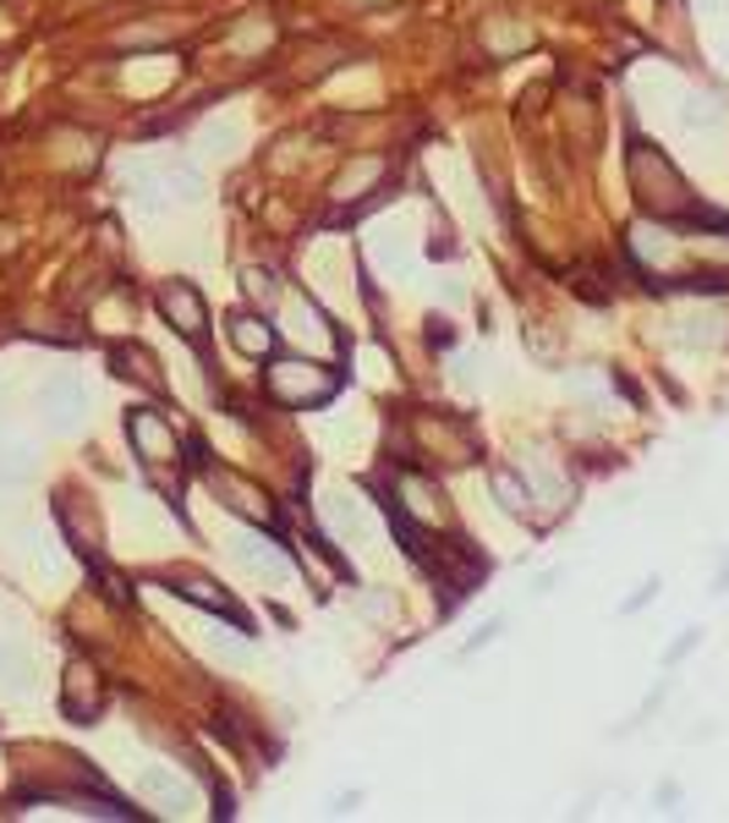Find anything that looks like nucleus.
<instances>
[{
    "mask_svg": "<svg viewBox=\"0 0 729 823\" xmlns=\"http://www.w3.org/2000/svg\"><path fill=\"white\" fill-rule=\"evenodd\" d=\"M384 176H390V165L384 160H351L340 176H335V203H346V209H357V203H368L373 198V187H384Z\"/></svg>",
    "mask_w": 729,
    "mask_h": 823,
    "instance_id": "4468645a",
    "label": "nucleus"
},
{
    "mask_svg": "<svg viewBox=\"0 0 729 823\" xmlns=\"http://www.w3.org/2000/svg\"><path fill=\"white\" fill-rule=\"evenodd\" d=\"M324 516H329L335 538H346V544H357V549H368V544H373V521H368L362 499H351L346 489L324 494Z\"/></svg>",
    "mask_w": 729,
    "mask_h": 823,
    "instance_id": "9d476101",
    "label": "nucleus"
},
{
    "mask_svg": "<svg viewBox=\"0 0 729 823\" xmlns=\"http://www.w3.org/2000/svg\"><path fill=\"white\" fill-rule=\"evenodd\" d=\"M488 489H494V499H499V510H510V516H527V510H532V484L516 478V473H494Z\"/></svg>",
    "mask_w": 729,
    "mask_h": 823,
    "instance_id": "aec40b11",
    "label": "nucleus"
},
{
    "mask_svg": "<svg viewBox=\"0 0 729 823\" xmlns=\"http://www.w3.org/2000/svg\"><path fill=\"white\" fill-rule=\"evenodd\" d=\"M702 6H729V0H702Z\"/></svg>",
    "mask_w": 729,
    "mask_h": 823,
    "instance_id": "2f4dec72",
    "label": "nucleus"
},
{
    "mask_svg": "<svg viewBox=\"0 0 729 823\" xmlns=\"http://www.w3.org/2000/svg\"><path fill=\"white\" fill-rule=\"evenodd\" d=\"M159 314L170 319V329L181 340H203V325H209V308H203V292L192 281H165L159 286Z\"/></svg>",
    "mask_w": 729,
    "mask_h": 823,
    "instance_id": "423d86ee",
    "label": "nucleus"
},
{
    "mask_svg": "<svg viewBox=\"0 0 729 823\" xmlns=\"http://www.w3.org/2000/svg\"><path fill=\"white\" fill-rule=\"evenodd\" d=\"M110 368L122 379L144 384V390H165V379H159V368H154V357H148L144 346H110Z\"/></svg>",
    "mask_w": 729,
    "mask_h": 823,
    "instance_id": "a211bd4d",
    "label": "nucleus"
},
{
    "mask_svg": "<svg viewBox=\"0 0 729 823\" xmlns=\"http://www.w3.org/2000/svg\"><path fill=\"white\" fill-rule=\"evenodd\" d=\"M0 686L6 692H28V654L17 643H0Z\"/></svg>",
    "mask_w": 729,
    "mask_h": 823,
    "instance_id": "a878e982",
    "label": "nucleus"
},
{
    "mask_svg": "<svg viewBox=\"0 0 729 823\" xmlns=\"http://www.w3.org/2000/svg\"><path fill=\"white\" fill-rule=\"evenodd\" d=\"M429 340H439V346H444V340H450V325H444V319H429Z\"/></svg>",
    "mask_w": 729,
    "mask_h": 823,
    "instance_id": "7c9ffc66",
    "label": "nucleus"
},
{
    "mask_svg": "<svg viewBox=\"0 0 729 823\" xmlns=\"http://www.w3.org/2000/svg\"><path fill=\"white\" fill-rule=\"evenodd\" d=\"M625 236H631V253H636V264H642V270H664V264L675 258V236H669L664 225H653V220L631 225Z\"/></svg>",
    "mask_w": 729,
    "mask_h": 823,
    "instance_id": "2eb2a0df",
    "label": "nucleus"
},
{
    "mask_svg": "<svg viewBox=\"0 0 729 823\" xmlns=\"http://www.w3.org/2000/svg\"><path fill=\"white\" fill-rule=\"evenodd\" d=\"M625 176H631V192H636V203L653 214V220H675V214H691L697 203H691V187H686V176L669 165L664 149H653V144H631V155H625Z\"/></svg>",
    "mask_w": 729,
    "mask_h": 823,
    "instance_id": "f257e3e1",
    "label": "nucleus"
},
{
    "mask_svg": "<svg viewBox=\"0 0 729 823\" xmlns=\"http://www.w3.org/2000/svg\"><path fill=\"white\" fill-rule=\"evenodd\" d=\"M418 440H423V451H434V462H444V467H466L477 456L466 423H455V418H423L418 423Z\"/></svg>",
    "mask_w": 729,
    "mask_h": 823,
    "instance_id": "0eeeda50",
    "label": "nucleus"
},
{
    "mask_svg": "<svg viewBox=\"0 0 729 823\" xmlns=\"http://www.w3.org/2000/svg\"><path fill=\"white\" fill-rule=\"evenodd\" d=\"M395 494H401V510H406L412 521H423V527H444V521H450L444 494H439L423 473H401V478H395Z\"/></svg>",
    "mask_w": 729,
    "mask_h": 823,
    "instance_id": "1a4fd4ad",
    "label": "nucleus"
},
{
    "mask_svg": "<svg viewBox=\"0 0 729 823\" xmlns=\"http://www.w3.org/2000/svg\"><path fill=\"white\" fill-rule=\"evenodd\" d=\"M236 560H242V571L247 577H258L264 588H281L286 577H292V566H286V555L270 544V538H258V532H236Z\"/></svg>",
    "mask_w": 729,
    "mask_h": 823,
    "instance_id": "6e6552de",
    "label": "nucleus"
},
{
    "mask_svg": "<svg viewBox=\"0 0 729 823\" xmlns=\"http://www.w3.org/2000/svg\"><path fill=\"white\" fill-rule=\"evenodd\" d=\"M39 407L50 412L55 429H72V423H83V412H88V390H83L72 373H55V379L39 390Z\"/></svg>",
    "mask_w": 729,
    "mask_h": 823,
    "instance_id": "9b49d317",
    "label": "nucleus"
},
{
    "mask_svg": "<svg viewBox=\"0 0 729 823\" xmlns=\"http://www.w3.org/2000/svg\"><path fill=\"white\" fill-rule=\"evenodd\" d=\"M225 329H231V346L247 351V357H270V351H275V325L258 319V314H231Z\"/></svg>",
    "mask_w": 729,
    "mask_h": 823,
    "instance_id": "dca6fc26",
    "label": "nucleus"
},
{
    "mask_svg": "<svg viewBox=\"0 0 729 823\" xmlns=\"http://www.w3.org/2000/svg\"><path fill=\"white\" fill-rule=\"evenodd\" d=\"M138 791H144L148 808H159V813H192V785L181 780V774H170V769H144L138 774Z\"/></svg>",
    "mask_w": 729,
    "mask_h": 823,
    "instance_id": "ddd939ff",
    "label": "nucleus"
},
{
    "mask_svg": "<svg viewBox=\"0 0 729 823\" xmlns=\"http://www.w3.org/2000/svg\"><path fill=\"white\" fill-rule=\"evenodd\" d=\"M61 708H66V719H72V725H99V714H105V680H99V669H94L88 658L66 664Z\"/></svg>",
    "mask_w": 729,
    "mask_h": 823,
    "instance_id": "20e7f679",
    "label": "nucleus"
},
{
    "mask_svg": "<svg viewBox=\"0 0 729 823\" xmlns=\"http://www.w3.org/2000/svg\"><path fill=\"white\" fill-rule=\"evenodd\" d=\"M675 340L680 346H697V351L729 346V314L725 308H691V314L675 319Z\"/></svg>",
    "mask_w": 729,
    "mask_h": 823,
    "instance_id": "f8f14e48",
    "label": "nucleus"
},
{
    "mask_svg": "<svg viewBox=\"0 0 729 823\" xmlns=\"http://www.w3.org/2000/svg\"><path fill=\"white\" fill-rule=\"evenodd\" d=\"M242 286H247V297H253L258 308H275V303H281V286H275V275H270V270H247V275H242Z\"/></svg>",
    "mask_w": 729,
    "mask_h": 823,
    "instance_id": "c85d7f7f",
    "label": "nucleus"
},
{
    "mask_svg": "<svg viewBox=\"0 0 729 823\" xmlns=\"http://www.w3.org/2000/svg\"><path fill=\"white\" fill-rule=\"evenodd\" d=\"M335 390H340V373L324 368V362H302V357L270 362V395L281 407H302L307 412V407H324Z\"/></svg>",
    "mask_w": 729,
    "mask_h": 823,
    "instance_id": "f03ea898",
    "label": "nucleus"
},
{
    "mask_svg": "<svg viewBox=\"0 0 729 823\" xmlns=\"http://www.w3.org/2000/svg\"><path fill=\"white\" fill-rule=\"evenodd\" d=\"M203 484H209V494L231 510V516H242V521H258V527H270L275 521V499L258 489V484H247L242 473H231V467H203Z\"/></svg>",
    "mask_w": 729,
    "mask_h": 823,
    "instance_id": "7ed1b4c3",
    "label": "nucleus"
},
{
    "mask_svg": "<svg viewBox=\"0 0 729 823\" xmlns=\"http://www.w3.org/2000/svg\"><path fill=\"white\" fill-rule=\"evenodd\" d=\"M203 643H209V654L220 658V664H247V643L231 637V632H209Z\"/></svg>",
    "mask_w": 729,
    "mask_h": 823,
    "instance_id": "c756f323",
    "label": "nucleus"
},
{
    "mask_svg": "<svg viewBox=\"0 0 729 823\" xmlns=\"http://www.w3.org/2000/svg\"><path fill=\"white\" fill-rule=\"evenodd\" d=\"M127 440H133V451L144 456L148 467H159V462H176V451H181V440H176V429L154 412V407H133L127 412Z\"/></svg>",
    "mask_w": 729,
    "mask_h": 823,
    "instance_id": "39448f33",
    "label": "nucleus"
},
{
    "mask_svg": "<svg viewBox=\"0 0 729 823\" xmlns=\"http://www.w3.org/2000/svg\"><path fill=\"white\" fill-rule=\"evenodd\" d=\"M198 149H203V160H214V165L236 160V149H242V122H231V116H220V122H203V133H198Z\"/></svg>",
    "mask_w": 729,
    "mask_h": 823,
    "instance_id": "f3484780",
    "label": "nucleus"
},
{
    "mask_svg": "<svg viewBox=\"0 0 729 823\" xmlns=\"http://www.w3.org/2000/svg\"><path fill=\"white\" fill-rule=\"evenodd\" d=\"M680 292H697V297H725L729 292V270H691L686 281H675Z\"/></svg>",
    "mask_w": 729,
    "mask_h": 823,
    "instance_id": "bb28decb",
    "label": "nucleus"
},
{
    "mask_svg": "<svg viewBox=\"0 0 729 823\" xmlns=\"http://www.w3.org/2000/svg\"><path fill=\"white\" fill-rule=\"evenodd\" d=\"M159 192H170L176 203H198L203 198V176L192 165H165L159 170Z\"/></svg>",
    "mask_w": 729,
    "mask_h": 823,
    "instance_id": "412c9836",
    "label": "nucleus"
},
{
    "mask_svg": "<svg viewBox=\"0 0 729 823\" xmlns=\"http://www.w3.org/2000/svg\"><path fill=\"white\" fill-rule=\"evenodd\" d=\"M719 122H725L719 99H708V94H680V127H686V133H714Z\"/></svg>",
    "mask_w": 729,
    "mask_h": 823,
    "instance_id": "6ab92c4d",
    "label": "nucleus"
},
{
    "mask_svg": "<svg viewBox=\"0 0 729 823\" xmlns=\"http://www.w3.org/2000/svg\"><path fill=\"white\" fill-rule=\"evenodd\" d=\"M483 44H488L494 55H516V50L532 44V28H527V22H488V28H483Z\"/></svg>",
    "mask_w": 729,
    "mask_h": 823,
    "instance_id": "4be33fe9",
    "label": "nucleus"
},
{
    "mask_svg": "<svg viewBox=\"0 0 729 823\" xmlns=\"http://www.w3.org/2000/svg\"><path fill=\"white\" fill-rule=\"evenodd\" d=\"M296 560H302V566L313 571V582H318V588H335V577H340V566H335L329 555H318V549H307V538L296 544Z\"/></svg>",
    "mask_w": 729,
    "mask_h": 823,
    "instance_id": "cd10ccee",
    "label": "nucleus"
},
{
    "mask_svg": "<svg viewBox=\"0 0 729 823\" xmlns=\"http://www.w3.org/2000/svg\"><path fill=\"white\" fill-rule=\"evenodd\" d=\"M176 599H187V604H198V610H220V615H236V604H231V593H220L214 582H198V577H187V582H176Z\"/></svg>",
    "mask_w": 729,
    "mask_h": 823,
    "instance_id": "5701e85b",
    "label": "nucleus"
},
{
    "mask_svg": "<svg viewBox=\"0 0 729 823\" xmlns=\"http://www.w3.org/2000/svg\"><path fill=\"white\" fill-rule=\"evenodd\" d=\"M275 44V22H264V17H247L236 33H231V50L236 55H258V50H270Z\"/></svg>",
    "mask_w": 729,
    "mask_h": 823,
    "instance_id": "b1692460",
    "label": "nucleus"
},
{
    "mask_svg": "<svg viewBox=\"0 0 729 823\" xmlns=\"http://www.w3.org/2000/svg\"><path fill=\"white\" fill-rule=\"evenodd\" d=\"M33 478V451L28 445H0V484H28Z\"/></svg>",
    "mask_w": 729,
    "mask_h": 823,
    "instance_id": "393cba45",
    "label": "nucleus"
}]
</instances>
